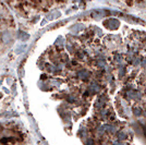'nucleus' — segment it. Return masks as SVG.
I'll return each mask as SVG.
<instances>
[{"label": "nucleus", "instance_id": "obj_1", "mask_svg": "<svg viewBox=\"0 0 146 145\" xmlns=\"http://www.w3.org/2000/svg\"><path fill=\"white\" fill-rule=\"evenodd\" d=\"M0 97H1V94H0Z\"/></svg>", "mask_w": 146, "mask_h": 145}]
</instances>
